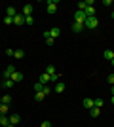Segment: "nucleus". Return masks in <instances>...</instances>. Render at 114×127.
Here are the masks:
<instances>
[{
  "mask_svg": "<svg viewBox=\"0 0 114 127\" xmlns=\"http://www.w3.org/2000/svg\"><path fill=\"white\" fill-rule=\"evenodd\" d=\"M84 27H86L87 31H95V29L99 27V19H97V15H95V17H87L86 23H84Z\"/></svg>",
  "mask_w": 114,
  "mask_h": 127,
  "instance_id": "obj_1",
  "label": "nucleus"
},
{
  "mask_svg": "<svg viewBox=\"0 0 114 127\" xmlns=\"http://www.w3.org/2000/svg\"><path fill=\"white\" fill-rule=\"evenodd\" d=\"M86 13H84V11H80V10H76L74 11V23H82V25H84V23H86Z\"/></svg>",
  "mask_w": 114,
  "mask_h": 127,
  "instance_id": "obj_2",
  "label": "nucleus"
},
{
  "mask_svg": "<svg viewBox=\"0 0 114 127\" xmlns=\"http://www.w3.org/2000/svg\"><path fill=\"white\" fill-rule=\"evenodd\" d=\"M46 10H48L49 15H53L55 11H57V2H55V0H49V2H48V8H46Z\"/></svg>",
  "mask_w": 114,
  "mask_h": 127,
  "instance_id": "obj_3",
  "label": "nucleus"
},
{
  "mask_svg": "<svg viewBox=\"0 0 114 127\" xmlns=\"http://www.w3.org/2000/svg\"><path fill=\"white\" fill-rule=\"evenodd\" d=\"M13 72H15V66H11V64H10V66H6V70H4V74H2V78H4V80H10V78H11V74H13Z\"/></svg>",
  "mask_w": 114,
  "mask_h": 127,
  "instance_id": "obj_4",
  "label": "nucleus"
},
{
  "mask_svg": "<svg viewBox=\"0 0 114 127\" xmlns=\"http://www.w3.org/2000/svg\"><path fill=\"white\" fill-rule=\"evenodd\" d=\"M8 120H10V123H11V125L15 127L17 123L21 122V116H19V114H11V116H8Z\"/></svg>",
  "mask_w": 114,
  "mask_h": 127,
  "instance_id": "obj_5",
  "label": "nucleus"
},
{
  "mask_svg": "<svg viewBox=\"0 0 114 127\" xmlns=\"http://www.w3.org/2000/svg\"><path fill=\"white\" fill-rule=\"evenodd\" d=\"M21 15H23V17H29V15H33V6H31V4L23 6V11H21Z\"/></svg>",
  "mask_w": 114,
  "mask_h": 127,
  "instance_id": "obj_6",
  "label": "nucleus"
},
{
  "mask_svg": "<svg viewBox=\"0 0 114 127\" xmlns=\"http://www.w3.org/2000/svg\"><path fill=\"white\" fill-rule=\"evenodd\" d=\"M13 25H17V27H21V25H25V17H23L21 13H17V15L13 17Z\"/></svg>",
  "mask_w": 114,
  "mask_h": 127,
  "instance_id": "obj_7",
  "label": "nucleus"
},
{
  "mask_svg": "<svg viewBox=\"0 0 114 127\" xmlns=\"http://www.w3.org/2000/svg\"><path fill=\"white\" fill-rule=\"evenodd\" d=\"M53 91L57 93V95H61V93L65 91V84H63V82H57V84H55V87H53Z\"/></svg>",
  "mask_w": 114,
  "mask_h": 127,
  "instance_id": "obj_8",
  "label": "nucleus"
},
{
  "mask_svg": "<svg viewBox=\"0 0 114 127\" xmlns=\"http://www.w3.org/2000/svg\"><path fill=\"white\" fill-rule=\"evenodd\" d=\"M40 82H42V84L46 85L48 82H51V76H49L48 72H42V74H40Z\"/></svg>",
  "mask_w": 114,
  "mask_h": 127,
  "instance_id": "obj_9",
  "label": "nucleus"
},
{
  "mask_svg": "<svg viewBox=\"0 0 114 127\" xmlns=\"http://www.w3.org/2000/svg\"><path fill=\"white\" fill-rule=\"evenodd\" d=\"M11 82H13V84H15V82H21V80H23V74H21V72H17V70H15V72H13V74H11Z\"/></svg>",
  "mask_w": 114,
  "mask_h": 127,
  "instance_id": "obj_10",
  "label": "nucleus"
},
{
  "mask_svg": "<svg viewBox=\"0 0 114 127\" xmlns=\"http://www.w3.org/2000/svg\"><path fill=\"white\" fill-rule=\"evenodd\" d=\"M8 112H10V104H2L0 102V116H8Z\"/></svg>",
  "mask_w": 114,
  "mask_h": 127,
  "instance_id": "obj_11",
  "label": "nucleus"
},
{
  "mask_svg": "<svg viewBox=\"0 0 114 127\" xmlns=\"http://www.w3.org/2000/svg\"><path fill=\"white\" fill-rule=\"evenodd\" d=\"M6 15H8V17H15L17 15L15 8H13V6H8V8H6Z\"/></svg>",
  "mask_w": 114,
  "mask_h": 127,
  "instance_id": "obj_12",
  "label": "nucleus"
},
{
  "mask_svg": "<svg viewBox=\"0 0 114 127\" xmlns=\"http://www.w3.org/2000/svg\"><path fill=\"white\" fill-rule=\"evenodd\" d=\"M59 34H61V31L57 29V27H51V29H49V36L53 38V40H55L57 36H59Z\"/></svg>",
  "mask_w": 114,
  "mask_h": 127,
  "instance_id": "obj_13",
  "label": "nucleus"
},
{
  "mask_svg": "<svg viewBox=\"0 0 114 127\" xmlns=\"http://www.w3.org/2000/svg\"><path fill=\"white\" fill-rule=\"evenodd\" d=\"M82 104H84V108L91 110V108H93V99H89V97H87V99H84V102H82Z\"/></svg>",
  "mask_w": 114,
  "mask_h": 127,
  "instance_id": "obj_14",
  "label": "nucleus"
},
{
  "mask_svg": "<svg viewBox=\"0 0 114 127\" xmlns=\"http://www.w3.org/2000/svg\"><path fill=\"white\" fill-rule=\"evenodd\" d=\"M84 13H86V17H95V8H93V6H87Z\"/></svg>",
  "mask_w": 114,
  "mask_h": 127,
  "instance_id": "obj_15",
  "label": "nucleus"
},
{
  "mask_svg": "<svg viewBox=\"0 0 114 127\" xmlns=\"http://www.w3.org/2000/svg\"><path fill=\"white\" fill-rule=\"evenodd\" d=\"M87 112H89V116H91V118H97L99 114H101V108H97V106H93L91 110H87Z\"/></svg>",
  "mask_w": 114,
  "mask_h": 127,
  "instance_id": "obj_16",
  "label": "nucleus"
},
{
  "mask_svg": "<svg viewBox=\"0 0 114 127\" xmlns=\"http://www.w3.org/2000/svg\"><path fill=\"white\" fill-rule=\"evenodd\" d=\"M84 29H86V27L82 25V23H72V31L74 32H82Z\"/></svg>",
  "mask_w": 114,
  "mask_h": 127,
  "instance_id": "obj_17",
  "label": "nucleus"
},
{
  "mask_svg": "<svg viewBox=\"0 0 114 127\" xmlns=\"http://www.w3.org/2000/svg\"><path fill=\"white\" fill-rule=\"evenodd\" d=\"M44 99H46V95H44L42 91H38V93H34V101H36V102H42Z\"/></svg>",
  "mask_w": 114,
  "mask_h": 127,
  "instance_id": "obj_18",
  "label": "nucleus"
},
{
  "mask_svg": "<svg viewBox=\"0 0 114 127\" xmlns=\"http://www.w3.org/2000/svg\"><path fill=\"white\" fill-rule=\"evenodd\" d=\"M0 102H2V104H10L11 102V95H2L0 97Z\"/></svg>",
  "mask_w": 114,
  "mask_h": 127,
  "instance_id": "obj_19",
  "label": "nucleus"
},
{
  "mask_svg": "<svg viewBox=\"0 0 114 127\" xmlns=\"http://www.w3.org/2000/svg\"><path fill=\"white\" fill-rule=\"evenodd\" d=\"M25 57V51H23V49H15V51H13V59H23Z\"/></svg>",
  "mask_w": 114,
  "mask_h": 127,
  "instance_id": "obj_20",
  "label": "nucleus"
},
{
  "mask_svg": "<svg viewBox=\"0 0 114 127\" xmlns=\"http://www.w3.org/2000/svg\"><path fill=\"white\" fill-rule=\"evenodd\" d=\"M0 125H2V127H8V125H10V120H8V116H0Z\"/></svg>",
  "mask_w": 114,
  "mask_h": 127,
  "instance_id": "obj_21",
  "label": "nucleus"
},
{
  "mask_svg": "<svg viewBox=\"0 0 114 127\" xmlns=\"http://www.w3.org/2000/svg\"><path fill=\"white\" fill-rule=\"evenodd\" d=\"M103 55H105V59H107V61H112V59H114V51H110V49H107Z\"/></svg>",
  "mask_w": 114,
  "mask_h": 127,
  "instance_id": "obj_22",
  "label": "nucleus"
},
{
  "mask_svg": "<svg viewBox=\"0 0 114 127\" xmlns=\"http://www.w3.org/2000/svg\"><path fill=\"white\" fill-rule=\"evenodd\" d=\"M44 72H48L49 76H53V74H55V66H53V64H48V66H46V70H44Z\"/></svg>",
  "mask_w": 114,
  "mask_h": 127,
  "instance_id": "obj_23",
  "label": "nucleus"
},
{
  "mask_svg": "<svg viewBox=\"0 0 114 127\" xmlns=\"http://www.w3.org/2000/svg\"><path fill=\"white\" fill-rule=\"evenodd\" d=\"M44 89V84L42 82H36V84H34V93H38V91H42Z\"/></svg>",
  "mask_w": 114,
  "mask_h": 127,
  "instance_id": "obj_24",
  "label": "nucleus"
},
{
  "mask_svg": "<svg viewBox=\"0 0 114 127\" xmlns=\"http://www.w3.org/2000/svg\"><path fill=\"white\" fill-rule=\"evenodd\" d=\"M11 85H13V82H11V80H4V82H2V87H6V89H10Z\"/></svg>",
  "mask_w": 114,
  "mask_h": 127,
  "instance_id": "obj_25",
  "label": "nucleus"
},
{
  "mask_svg": "<svg viewBox=\"0 0 114 127\" xmlns=\"http://www.w3.org/2000/svg\"><path fill=\"white\" fill-rule=\"evenodd\" d=\"M93 106H97V108H103V99H93Z\"/></svg>",
  "mask_w": 114,
  "mask_h": 127,
  "instance_id": "obj_26",
  "label": "nucleus"
},
{
  "mask_svg": "<svg viewBox=\"0 0 114 127\" xmlns=\"http://www.w3.org/2000/svg\"><path fill=\"white\" fill-rule=\"evenodd\" d=\"M42 93H44V95H46V97H48L49 93H51V87H48V85H44V89H42Z\"/></svg>",
  "mask_w": 114,
  "mask_h": 127,
  "instance_id": "obj_27",
  "label": "nucleus"
},
{
  "mask_svg": "<svg viewBox=\"0 0 114 127\" xmlns=\"http://www.w3.org/2000/svg\"><path fill=\"white\" fill-rule=\"evenodd\" d=\"M11 23H13V17H8V15H6L4 17V25H11Z\"/></svg>",
  "mask_w": 114,
  "mask_h": 127,
  "instance_id": "obj_28",
  "label": "nucleus"
},
{
  "mask_svg": "<svg viewBox=\"0 0 114 127\" xmlns=\"http://www.w3.org/2000/svg\"><path fill=\"white\" fill-rule=\"evenodd\" d=\"M25 23H27V25H33V23H34V17H33V15L25 17Z\"/></svg>",
  "mask_w": 114,
  "mask_h": 127,
  "instance_id": "obj_29",
  "label": "nucleus"
},
{
  "mask_svg": "<svg viewBox=\"0 0 114 127\" xmlns=\"http://www.w3.org/2000/svg\"><path fill=\"white\" fill-rule=\"evenodd\" d=\"M53 42H55V40H53L51 36H48V38H46V44H48V46H53Z\"/></svg>",
  "mask_w": 114,
  "mask_h": 127,
  "instance_id": "obj_30",
  "label": "nucleus"
},
{
  "mask_svg": "<svg viewBox=\"0 0 114 127\" xmlns=\"http://www.w3.org/2000/svg\"><path fill=\"white\" fill-rule=\"evenodd\" d=\"M107 82H109V84H110V85H114V74H110V76H109V78H107Z\"/></svg>",
  "mask_w": 114,
  "mask_h": 127,
  "instance_id": "obj_31",
  "label": "nucleus"
},
{
  "mask_svg": "<svg viewBox=\"0 0 114 127\" xmlns=\"http://www.w3.org/2000/svg\"><path fill=\"white\" fill-rule=\"evenodd\" d=\"M40 127H51V123H49L48 120H46V122H42V123H40Z\"/></svg>",
  "mask_w": 114,
  "mask_h": 127,
  "instance_id": "obj_32",
  "label": "nucleus"
},
{
  "mask_svg": "<svg viewBox=\"0 0 114 127\" xmlns=\"http://www.w3.org/2000/svg\"><path fill=\"white\" fill-rule=\"evenodd\" d=\"M13 51H15V49H6V55H8V57H13Z\"/></svg>",
  "mask_w": 114,
  "mask_h": 127,
  "instance_id": "obj_33",
  "label": "nucleus"
},
{
  "mask_svg": "<svg viewBox=\"0 0 114 127\" xmlns=\"http://www.w3.org/2000/svg\"><path fill=\"white\" fill-rule=\"evenodd\" d=\"M110 102H112V104H114V97H112V99H110Z\"/></svg>",
  "mask_w": 114,
  "mask_h": 127,
  "instance_id": "obj_34",
  "label": "nucleus"
},
{
  "mask_svg": "<svg viewBox=\"0 0 114 127\" xmlns=\"http://www.w3.org/2000/svg\"><path fill=\"white\" fill-rule=\"evenodd\" d=\"M110 64H112V66H114V59H112V61H110Z\"/></svg>",
  "mask_w": 114,
  "mask_h": 127,
  "instance_id": "obj_35",
  "label": "nucleus"
},
{
  "mask_svg": "<svg viewBox=\"0 0 114 127\" xmlns=\"http://www.w3.org/2000/svg\"><path fill=\"white\" fill-rule=\"evenodd\" d=\"M112 95H114V85H112Z\"/></svg>",
  "mask_w": 114,
  "mask_h": 127,
  "instance_id": "obj_36",
  "label": "nucleus"
},
{
  "mask_svg": "<svg viewBox=\"0 0 114 127\" xmlns=\"http://www.w3.org/2000/svg\"><path fill=\"white\" fill-rule=\"evenodd\" d=\"M0 80H2V76H0Z\"/></svg>",
  "mask_w": 114,
  "mask_h": 127,
  "instance_id": "obj_37",
  "label": "nucleus"
},
{
  "mask_svg": "<svg viewBox=\"0 0 114 127\" xmlns=\"http://www.w3.org/2000/svg\"><path fill=\"white\" fill-rule=\"evenodd\" d=\"M112 17H114V13H112Z\"/></svg>",
  "mask_w": 114,
  "mask_h": 127,
  "instance_id": "obj_38",
  "label": "nucleus"
}]
</instances>
